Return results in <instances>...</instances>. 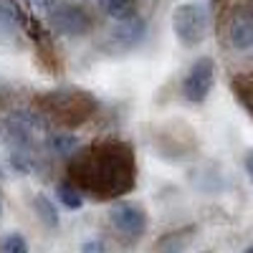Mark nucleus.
<instances>
[{
	"label": "nucleus",
	"instance_id": "f257e3e1",
	"mask_svg": "<svg viewBox=\"0 0 253 253\" xmlns=\"http://www.w3.org/2000/svg\"><path fill=\"white\" fill-rule=\"evenodd\" d=\"M69 177L81 193L96 195L99 200L119 198L134 187V155L124 144L89 147L71 160Z\"/></svg>",
	"mask_w": 253,
	"mask_h": 253
},
{
	"label": "nucleus",
	"instance_id": "f03ea898",
	"mask_svg": "<svg viewBox=\"0 0 253 253\" xmlns=\"http://www.w3.org/2000/svg\"><path fill=\"white\" fill-rule=\"evenodd\" d=\"M46 134V122L38 112L31 109H10L0 117V137L8 144L23 150H33L36 142Z\"/></svg>",
	"mask_w": 253,
	"mask_h": 253
},
{
	"label": "nucleus",
	"instance_id": "7ed1b4c3",
	"mask_svg": "<svg viewBox=\"0 0 253 253\" xmlns=\"http://www.w3.org/2000/svg\"><path fill=\"white\" fill-rule=\"evenodd\" d=\"M43 107L48 114H53L63 124H79L94 114L96 101L94 96L84 94L79 89H56L43 96Z\"/></svg>",
	"mask_w": 253,
	"mask_h": 253
},
{
	"label": "nucleus",
	"instance_id": "20e7f679",
	"mask_svg": "<svg viewBox=\"0 0 253 253\" xmlns=\"http://www.w3.org/2000/svg\"><path fill=\"white\" fill-rule=\"evenodd\" d=\"M172 31L182 46L193 48L208 33V15L198 3H182L172 13Z\"/></svg>",
	"mask_w": 253,
	"mask_h": 253
},
{
	"label": "nucleus",
	"instance_id": "39448f33",
	"mask_svg": "<svg viewBox=\"0 0 253 253\" xmlns=\"http://www.w3.org/2000/svg\"><path fill=\"white\" fill-rule=\"evenodd\" d=\"M109 223L117 230V236L124 238V241H137V238L144 236V230H147V215H144L142 205L129 203V200H122V203L112 205Z\"/></svg>",
	"mask_w": 253,
	"mask_h": 253
},
{
	"label": "nucleus",
	"instance_id": "423d86ee",
	"mask_svg": "<svg viewBox=\"0 0 253 253\" xmlns=\"http://www.w3.org/2000/svg\"><path fill=\"white\" fill-rule=\"evenodd\" d=\"M215 84V63L213 58H198L193 66L187 69L185 79H182V96L193 104H203Z\"/></svg>",
	"mask_w": 253,
	"mask_h": 253
},
{
	"label": "nucleus",
	"instance_id": "0eeeda50",
	"mask_svg": "<svg viewBox=\"0 0 253 253\" xmlns=\"http://www.w3.org/2000/svg\"><path fill=\"white\" fill-rule=\"evenodd\" d=\"M48 20H51V28L58 31L61 36H69V38H81L86 36L94 26L91 15L84 10L81 5H56L51 8L48 13Z\"/></svg>",
	"mask_w": 253,
	"mask_h": 253
},
{
	"label": "nucleus",
	"instance_id": "6e6552de",
	"mask_svg": "<svg viewBox=\"0 0 253 253\" xmlns=\"http://www.w3.org/2000/svg\"><path fill=\"white\" fill-rule=\"evenodd\" d=\"M117 23H119V26L112 31L109 43L117 46V48H122V51L134 48L139 41L144 38V33H147V23H144L142 18H137V15L126 18V20H117Z\"/></svg>",
	"mask_w": 253,
	"mask_h": 253
},
{
	"label": "nucleus",
	"instance_id": "1a4fd4ad",
	"mask_svg": "<svg viewBox=\"0 0 253 253\" xmlns=\"http://www.w3.org/2000/svg\"><path fill=\"white\" fill-rule=\"evenodd\" d=\"M228 41L238 51H246L253 46V15L251 13H238L233 18V23L228 28Z\"/></svg>",
	"mask_w": 253,
	"mask_h": 253
},
{
	"label": "nucleus",
	"instance_id": "9d476101",
	"mask_svg": "<svg viewBox=\"0 0 253 253\" xmlns=\"http://www.w3.org/2000/svg\"><path fill=\"white\" fill-rule=\"evenodd\" d=\"M99 8L112 20H126L137 15V0H99Z\"/></svg>",
	"mask_w": 253,
	"mask_h": 253
},
{
	"label": "nucleus",
	"instance_id": "9b49d317",
	"mask_svg": "<svg viewBox=\"0 0 253 253\" xmlns=\"http://www.w3.org/2000/svg\"><path fill=\"white\" fill-rule=\"evenodd\" d=\"M33 210H36V215L41 218V223H43V225H48V228H56L58 225V210H56V205L51 203L48 195L38 193L33 198Z\"/></svg>",
	"mask_w": 253,
	"mask_h": 253
},
{
	"label": "nucleus",
	"instance_id": "f8f14e48",
	"mask_svg": "<svg viewBox=\"0 0 253 253\" xmlns=\"http://www.w3.org/2000/svg\"><path fill=\"white\" fill-rule=\"evenodd\" d=\"M56 195H58V200L66 205V208H71V210H79L81 205H84V198H81V190L71 182V180H63V182H58V187H56Z\"/></svg>",
	"mask_w": 253,
	"mask_h": 253
},
{
	"label": "nucleus",
	"instance_id": "ddd939ff",
	"mask_svg": "<svg viewBox=\"0 0 253 253\" xmlns=\"http://www.w3.org/2000/svg\"><path fill=\"white\" fill-rule=\"evenodd\" d=\"M28 243L23 241L20 233H5L0 238V253H26Z\"/></svg>",
	"mask_w": 253,
	"mask_h": 253
},
{
	"label": "nucleus",
	"instance_id": "4468645a",
	"mask_svg": "<svg viewBox=\"0 0 253 253\" xmlns=\"http://www.w3.org/2000/svg\"><path fill=\"white\" fill-rule=\"evenodd\" d=\"M48 147H51L56 155H71L76 150V139L71 134H53L48 139Z\"/></svg>",
	"mask_w": 253,
	"mask_h": 253
},
{
	"label": "nucleus",
	"instance_id": "2eb2a0df",
	"mask_svg": "<svg viewBox=\"0 0 253 253\" xmlns=\"http://www.w3.org/2000/svg\"><path fill=\"white\" fill-rule=\"evenodd\" d=\"M0 20H3L5 26L15 23V13H13V8H8V5H3V3H0Z\"/></svg>",
	"mask_w": 253,
	"mask_h": 253
},
{
	"label": "nucleus",
	"instance_id": "dca6fc26",
	"mask_svg": "<svg viewBox=\"0 0 253 253\" xmlns=\"http://www.w3.org/2000/svg\"><path fill=\"white\" fill-rule=\"evenodd\" d=\"M246 170H248V177L253 180V150L246 155Z\"/></svg>",
	"mask_w": 253,
	"mask_h": 253
},
{
	"label": "nucleus",
	"instance_id": "f3484780",
	"mask_svg": "<svg viewBox=\"0 0 253 253\" xmlns=\"http://www.w3.org/2000/svg\"><path fill=\"white\" fill-rule=\"evenodd\" d=\"M84 251H101V246L99 243H86V246H84Z\"/></svg>",
	"mask_w": 253,
	"mask_h": 253
},
{
	"label": "nucleus",
	"instance_id": "a211bd4d",
	"mask_svg": "<svg viewBox=\"0 0 253 253\" xmlns=\"http://www.w3.org/2000/svg\"><path fill=\"white\" fill-rule=\"evenodd\" d=\"M38 3H51V0H38Z\"/></svg>",
	"mask_w": 253,
	"mask_h": 253
},
{
	"label": "nucleus",
	"instance_id": "6ab92c4d",
	"mask_svg": "<svg viewBox=\"0 0 253 253\" xmlns=\"http://www.w3.org/2000/svg\"><path fill=\"white\" fill-rule=\"evenodd\" d=\"M0 213H3V200H0Z\"/></svg>",
	"mask_w": 253,
	"mask_h": 253
}]
</instances>
